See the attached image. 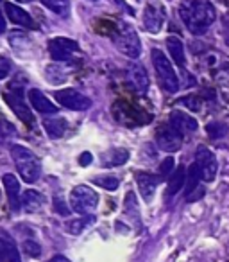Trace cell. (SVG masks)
Listing matches in <instances>:
<instances>
[{
    "mask_svg": "<svg viewBox=\"0 0 229 262\" xmlns=\"http://www.w3.org/2000/svg\"><path fill=\"white\" fill-rule=\"evenodd\" d=\"M179 16L190 33L200 36L213 26L217 11L210 0H183L179 6Z\"/></svg>",
    "mask_w": 229,
    "mask_h": 262,
    "instance_id": "obj_1",
    "label": "cell"
},
{
    "mask_svg": "<svg viewBox=\"0 0 229 262\" xmlns=\"http://www.w3.org/2000/svg\"><path fill=\"white\" fill-rule=\"evenodd\" d=\"M2 97H4V101L8 102L11 112L15 113L26 126H33L34 117L29 108V102H27L26 79H13L11 83L6 86V90L2 92Z\"/></svg>",
    "mask_w": 229,
    "mask_h": 262,
    "instance_id": "obj_2",
    "label": "cell"
},
{
    "mask_svg": "<svg viewBox=\"0 0 229 262\" xmlns=\"http://www.w3.org/2000/svg\"><path fill=\"white\" fill-rule=\"evenodd\" d=\"M11 158L16 165V171H18L20 178L26 183H36L38 178L41 174V164L40 158L29 149V147H23L20 144L11 146Z\"/></svg>",
    "mask_w": 229,
    "mask_h": 262,
    "instance_id": "obj_3",
    "label": "cell"
},
{
    "mask_svg": "<svg viewBox=\"0 0 229 262\" xmlns=\"http://www.w3.org/2000/svg\"><path fill=\"white\" fill-rule=\"evenodd\" d=\"M111 113L117 122L128 127L142 126V124H149L152 120L150 113H147L143 108H140L138 104L128 101V99H117L111 106Z\"/></svg>",
    "mask_w": 229,
    "mask_h": 262,
    "instance_id": "obj_4",
    "label": "cell"
},
{
    "mask_svg": "<svg viewBox=\"0 0 229 262\" xmlns=\"http://www.w3.org/2000/svg\"><path fill=\"white\" fill-rule=\"evenodd\" d=\"M150 58H152V65L156 70L158 81H160L161 88L168 94H175L179 90V77L175 72L172 61L163 54V51L160 49H152L150 51Z\"/></svg>",
    "mask_w": 229,
    "mask_h": 262,
    "instance_id": "obj_5",
    "label": "cell"
},
{
    "mask_svg": "<svg viewBox=\"0 0 229 262\" xmlns=\"http://www.w3.org/2000/svg\"><path fill=\"white\" fill-rule=\"evenodd\" d=\"M113 41H115L118 51L128 56V58L138 59L140 54H142V43H140V38L133 26H128L124 22L118 24V31L113 36Z\"/></svg>",
    "mask_w": 229,
    "mask_h": 262,
    "instance_id": "obj_6",
    "label": "cell"
},
{
    "mask_svg": "<svg viewBox=\"0 0 229 262\" xmlns=\"http://www.w3.org/2000/svg\"><path fill=\"white\" fill-rule=\"evenodd\" d=\"M98 205V194L88 185H77L70 192V207L75 214L90 215Z\"/></svg>",
    "mask_w": 229,
    "mask_h": 262,
    "instance_id": "obj_7",
    "label": "cell"
},
{
    "mask_svg": "<svg viewBox=\"0 0 229 262\" xmlns=\"http://www.w3.org/2000/svg\"><path fill=\"white\" fill-rule=\"evenodd\" d=\"M79 43L75 40H72V38L58 36L48 41V54L56 63H63L75 58V54H79Z\"/></svg>",
    "mask_w": 229,
    "mask_h": 262,
    "instance_id": "obj_8",
    "label": "cell"
},
{
    "mask_svg": "<svg viewBox=\"0 0 229 262\" xmlns=\"http://www.w3.org/2000/svg\"><path fill=\"white\" fill-rule=\"evenodd\" d=\"M54 97L58 104L65 106V108L72 110V112H86L91 108V99L83 95L81 92L73 90V88H63V90H56Z\"/></svg>",
    "mask_w": 229,
    "mask_h": 262,
    "instance_id": "obj_9",
    "label": "cell"
},
{
    "mask_svg": "<svg viewBox=\"0 0 229 262\" xmlns=\"http://www.w3.org/2000/svg\"><path fill=\"white\" fill-rule=\"evenodd\" d=\"M165 8L161 2H158V0H149L145 6V9H143V27H145V31H149V33L152 34H158L161 29H163V24H165Z\"/></svg>",
    "mask_w": 229,
    "mask_h": 262,
    "instance_id": "obj_10",
    "label": "cell"
},
{
    "mask_svg": "<svg viewBox=\"0 0 229 262\" xmlns=\"http://www.w3.org/2000/svg\"><path fill=\"white\" fill-rule=\"evenodd\" d=\"M195 164L200 171V178L204 182H213L217 178V172H218V164H217V158L215 155L208 149L206 146H199L195 149Z\"/></svg>",
    "mask_w": 229,
    "mask_h": 262,
    "instance_id": "obj_11",
    "label": "cell"
},
{
    "mask_svg": "<svg viewBox=\"0 0 229 262\" xmlns=\"http://www.w3.org/2000/svg\"><path fill=\"white\" fill-rule=\"evenodd\" d=\"M156 144L165 153H175L183 146V135L170 124H163L156 131Z\"/></svg>",
    "mask_w": 229,
    "mask_h": 262,
    "instance_id": "obj_12",
    "label": "cell"
},
{
    "mask_svg": "<svg viewBox=\"0 0 229 262\" xmlns=\"http://www.w3.org/2000/svg\"><path fill=\"white\" fill-rule=\"evenodd\" d=\"M27 99H29L31 106H33L38 113H41L43 117L58 115L59 113L58 104H54V102H52L43 92L38 90V88H31L29 94H27Z\"/></svg>",
    "mask_w": 229,
    "mask_h": 262,
    "instance_id": "obj_13",
    "label": "cell"
},
{
    "mask_svg": "<svg viewBox=\"0 0 229 262\" xmlns=\"http://www.w3.org/2000/svg\"><path fill=\"white\" fill-rule=\"evenodd\" d=\"M168 124H170L174 129H177L181 135H186V133H195L199 129V122L193 119L192 115L185 112H179V110H174L168 115Z\"/></svg>",
    "mask_w": 229,
    "mask_h": 262,
    "instance_id": "obj_14",
    "label": "cell"
},
{
    "mask_svg": "<svg viewBox=\"0 0 229 262\" xmlns=\"http://www.w3.org/2000/svg\"><path fill=\"white\" fill-rule=\"evenodd\" d=\"M136 185H138V190L142 194L143 200L149 203L150 200L154 198V192L158 189V183H160V176L156 174H150V172H145V171H140L136 172Z\"/></svg>",
    "mask_w": 229,
    "mask_h": 262,
    "instance_id": "obj_15",
    "label": "cell"
},
{
    "mask_svg": "<svg viewBox=\"0 0 229 262\" xmlns=\"http://www.w3.org/2000/svg\"><path fill=\"white\" fill-rule=\"evenodd\" d=\"M2 183H4L6 194H8V201L9 207L13 212H18L22 207V196H20V182L15 174L8 172V174L2 176Z\"/></svg>",
    "mask_w": 229,
    "mask_h": 262,
    "instance_id": "obj_16",
    "label": "cell"
},
{
    "mask_svg": "<svg viewBox=\"0 0 229 262\" xmlns=\"http://www.w3.org/2000/svg\"><path fill=\"white\" fill-rule=\"evenodd\" d=\"M0 262H22L13 237L2 228H0Z\"/></svg>",
    "mask_w": 229,
    "mask_h": 262,
    "instance_id": "obj_17",
    "label": "cell"
},
{
    "mask_svg": "<svg viewBox=\"0 0 229 262\" xmlns=\"http://www.w3.org/2000/svg\"><path fill=\"white\" fill-rule=\"evenodd\" d=\"M4 11H6V15H8V18L11 20L15 26L26 27V29H33L34 27V22H33V18H31V15L26 9L20 8V6L13 4V2H6Z\"/></svg>",
    "mask_w": 229,
    "mask_h": 262,
    "instance_id": "obj_18",
    "label": "cell"
},
{
    "mask_svg": "<svg viewBox=\"0 0 229 262\" xmlns=\"http://www.w3.org/2000/svg\"><path fill=\"white\" fill-rule=\"evenodd\" d=\"M128 160H129V151L124 149V147H113V149H108L106 153L100 155V165L106 169L120 167Z\"/></svg>",
    "mask_w": 229,
    "mask_h": 262,
    "instance_id": "obj_19",
    "label": "cell"
},
{
    "mask_svg": "<svg viewBox=\"0 0 229 262\" xmlns=\"http://www.w3.org/2000/svg\"><path fill=\"white\" fill-rule=\"evenodd\" d=\"M128 81L138 94H147V90H149V76L142 65H133L128 70Z\"/></svg>",
    "mask_w": 229,
    "mask_h": 262,
    "instance_id": "obj_20",
    "label": "cell"
},
{
    "mask_svg": "<svg viewBox=\"0 0 229 262\" xmlns=\"http://www.w3.org/2000/svg\"><path fill=\"white\" fill-rule=\"evenodd\" d=\"M43 127L50 139H61V137L65 135L68 124H66V120L63 119V117L50 115V117H45L43 119Z\"/></svg>",
    "mask_w": 229,
    "mask_h": 262,
    "instance_id": "obj_21",
    "label": "cell"
},
{
    "mask_svg": "<svg viewBox=\"0 0 229 262\" xmlns=\"http://www.w3.org/2000/svg\"><path fill=\"white\" fill-rule=\"evenodd\" d=\"M167 49H168V54L172 56V61H174L179 69H185L186 58H185V45H183V41L175 36H168Z\"/></svg>",
    "mask_w": 229,
    "mask_h": 262,
    "instance_id": "obj_22",
    "label": "cell"
},
{
    "mask_svg": "<svg viewBox=\"0 0 229 262\" xmlns=\"http://www.w3.org/2000/svg\"><path fill=\"white\" fill-rule=\"evenodd\" d=\"M45 77H47V81L52 84H63L68 79V72H66V69L61 63H50V65H47V69H45Z\"/></svg>",
    "mask_w": 229,
    "mask_h": 262,
    "instance_id": "obj_23",
    "label": "cell"
},
{
    "mask_svg": "<svg viewBox=\"0 0 229 262\" xmlns=\"http://www.w3.org/2000/svg\"><path fill=\"white\" fill-rule=\"evenodd\" d=\"M41 205H43V196H41L38 190L29 189L22 194V207L26 208L27 212H31V214L40 210Z\"/></svg>",
    "mask_w": 229,
    "mask_h": 262,
    "instance_id": "obj_24",
    "label": "cell"
},
{
    "mask_svg": "<svg viewBox=\"0 0 229 262\" xmlns=\"http://www.w3.org/2000/svg\"><path fill=\"white\" fill-rule=\"evenodd\" d=\"M199 182H200V171H199V167H197L195 162H193V164L188 167V171H186V182H185L186 198L192 196V194L199 189Z\"/></svg>",
    "mask_w": 229,
    "mask_h": 262,
    "instance_id": "obj_25",
    "label": "cell"
},
{
    "mask_svg": "<svg viewBox=\"0 0 229 262\" xmlns=\"http://www.w3.org/2000/svg\"><path fill=\"white\" fill-rule=\"evenodd\" d=\"M185 182H186V171L183 167H179L177 171H174V174L170 176V182H168V187H167V198L175 196V194L185 187Z\"/></svg>",
    "mask_w": 229,
    "mask_h": 262,
    "instance_id": "obj_26",
    "label": "cell"
},
{
    "mask_svg": "<svg viewBox=\"0 0 229 262\" xmlns=\"http://www.w3.org/2000/svg\"><path fill=\"white\" fill-rule=\"evenodd\" d=\"M215 81H217V86L220 90V94L224 95L225 101H229V63L222 65L220 69L215 72Z\"/></svg>",
    "mask_w": 229,
    "mask_h": 262,
    "instance_id": "obj_27",
    "label": "cell"
},
{
    "mask_svg": "<svg viewBox=\"0 0 229 262\" xmlns=\"http://www.w3.org/2000/svg\"><path fill=\"white\" fill-rule=\"evenodd\" d=\"M41 4L61 18H66L70 13V0H41Z\"/></svg>",
    "mask_w": 229,
    "mask_h": 262,
    "instance_id": "obj_28",
    "label": "cell"
},
{
    "mask_svg": "<svg viewBox=\"0 0 229 262\" xmlns=\"http://www.w3.org/2000/svg\"><path fill=\"white\" fill-rule=\"evenodd\" d=\"M93 221H95L93 215H88V217H86V215H83V217L72 219V221L66 223V230H68L72 235H79V233H83L88 226L93 225Z\"/></svg>",
    "mask_w": 229,
    "mask_h": 262,
    "instance_id": "obj_29",
    "label": "cell"
},
{
    "mask_svg": "<svg viewBox=\"0 0 229 262\" xmlns=\"http://www.w3.org/2000/svg\"><path fill=\"white\" fill-rule=\"evenodd\" d=\"M91 182L95 183V185L102 187V189L106 190H117L118 185H120V180L117 178V176L113 174H104V176H95Z\"/></svg>",
    "mask_w": 229,
    "mask_h": 262,
    "instance_id": "obj_30",
    "label": "cell"
},
{
    "mask_svg": "<svg viewBox=\"0 0 229 262\" xmlns=\"http://www.w3.org/2000/svg\"><path fill=\"white\" fill-rule=\"evenodd\" d=\"M95 31L98 34H106V36L113 38L118 31V24L111 22V20H98V22H95Z\"/></svg>",
    "mask_w": 229,
    "mask_h": 262,
    "instance_id": "obj_31",
    "label": "cell"
},
{
    "mask_svg": "<svg viewBox=\"0 0 229 262\" xmlns=\"http://www.w3.org/2000/svg\"><path fill=\"white\" fill-rule=\"evenodd\" d=\"M206 131L211 139H222L227 133V126L224 122H210L206 126Z\"/></svg>",
    "mask_w": 229,
    "mask_h": 262,
    "instance_id": "obj_32",
    "label": "cell"
},
{
    "mask_svg": "<svg viewBox=\"0 0 229 262\" xmlns=\"http://www.w3.org/2000/svg\"><path fill=\"white\" fill-rule=\"evenodd\" d=\"M181 104L186 106L190 112H199L202 108V99L199 95H186V97L181 99Z\"/></svg>",
    "mask_w": 229,
    "mask_h": 262,
    "instance_id": "obj_33",
    "label": "cell"
},
{
    "mask_svg": "<svg viewBox=\"0 0 229 262\" xmlns=\"http://www.w3.org/2000/svg\"><path fill=\"white\" fill-rule=\"evenodd\" d=\"M174 157H167L160 164V178H167V176L174 174Z\"/></svg>",
    "mask_w": 229,
    "mask_h": 262,
    "instance_id": "obj_34",
    "label": "cell"
},
{
    "mask_svg": "<svg viewBox=\"0 0 229 262\" xmlns=\"http://www.w3.org/2000/svg\"><path fill=\"white\" fill-rule=\"evenodd\" d=\"M13 72V63L9 58H4V56H0V81L6 79L9 74Z\"/></svg>",
    "mask_w": 229,
    "mask_h": 262,
    "instance_id": "obj_35",
    "label": "cell"
},
{
    "mask_svg": "<svg viewBox=\"0 0 229 262\" xmlns=\"http://www.w3.org/2000/svg\"><path fill=\"white\" fill-rule=\"evenodd\" d=\"M23 250H26V253L31 255V257H38L41 248H40V244L34 243V241H26V243H23Z\"/></svg>",
    "mask_w": 229,
    "mask_h": 262,
    "instance_id": "obj_36",
    "label": "cell"
},
{
    "mask_svg": "<svg viewBox=\"0 0 229 262\" xmlns=\"http://www.w3.org/2000/svg\"><path fill=\"white\" fill-rule=\"evenodd\" d=\"M91 162H93V157H91V153H83L79 157V165H83V167H86V165H90Z\"/></svg>",
    "mask_w": 229,
    "mask_h": 262,
    "instance_id": "obj_37",
    "label": "cell"
},
{
    "mask_svg": "<svg viewBox=\"0 0 229 262\" xmlns=\"http://www.w3.org/2000/svg\"><path fill=\"white\" fill-rule=\"evenodd\" d=\"M54 207H56V210L59 212V214H63V215H66L68 214V208L63 205V201L59 200V198H56V201H54Z\"/></svg>",
    "mask_w": 229,
    "mask_h": 262,
    "instance_id": "obj_38",
    "label": "cell"
},
{
    "mask_svg": "<svg viewBox=\"0 0 229 262\" xmlns=\"http://www.w3.org/2000/svg\"><path fill=\"white\" fill-rule=\"evenodd\" d=\"M6 31V15H4V11L0 9V34L4 33Z\"/></svg>",
    "mask_w": 229,
    "mask_h": 262,
    "instance_id": "obj_39",
    "label": "cell"
},
{
    "mask_svg": "<svg viewBox=\"0 0 229 262\" xmlns=\"http://www.w3.org/2000/svg\"><path fill=\"white\" fill-rule=\"evenodd\" d=\"M50 262H70L66 257H63V255H56V257L50 258Z\"/></svg>",
    "mask_w": 229,
    "mask_h": 262,
    "instance_id": "obj_40",
    "label": "cell"
},
{
    "mask_svg": "<svg viewBox=\"0 0 229 262\" xmlns=\"http://www.w3.org/2000/svg\"><path fill=\"white\" fill-rule=\"evenodd\" d=\"M18 2H31V0H18Z\"/></svg>",
    "mask_w": 229,
    "mask_h": 262,
    "instance_id": "obj_41",
    "label": "cell"
},
{
    "mask_svg": "<svg viewBox=\"0 0 229 262\" xmlns=\"http://www.w3.org/2000/svg\"><path fill=\"white\" fill-rule=\"evenodd\" d=\"M90 2H97V0H90Z\"/></svg>",
    "mask_w": 229,
    "mask_h": 262,
    "instance_id": "obj_42",
    "label": "cell"
}]
</instances>
